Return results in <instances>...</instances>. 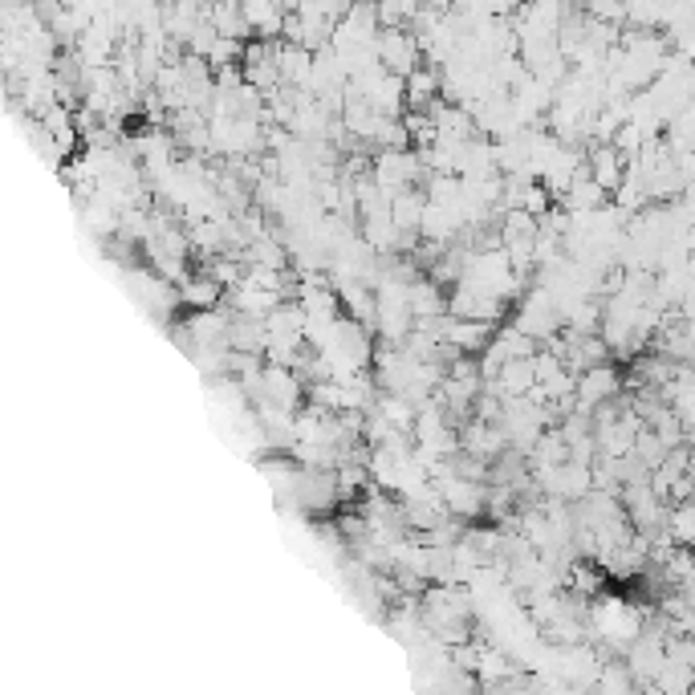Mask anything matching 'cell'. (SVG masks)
Segmentation results:
<instances>
[{
	"label": "cell",
	"mask_w": 695,
	"mask_h": 695,
	"mask_svg": "<svg viewBox=\"0 0 695 695\" xmlns=\"http://www.w3.org/2000/svg\"><path fill=\"white\" fill-rule=\"evenodd\" d=\"M378 61L391 70V78H407L419 70V41L407 29H383V37H378Z\"/></svg>",
	"instance_id": "cell-1"
},
{
	"label": "cell",
	"mask_w": 695,
	"mask_h": 695,
	"mask_svg": "<svg viewBox=\"0 0 695 695\" xmlns=\"http://www.w3.org/2000/svg\"><path fill=\"white\" fill-rule=\"evenodd\" d=\"M590 175H594V187L606 196V192H614V187H622V179H626V159H622L610 143H598V147L590 151Z\"/></svg>",
	"instance_id": "cell-2"
},
{
	"label": "cell",
	"mask_w": 695,
	"mask_h": 695,
	"mask_svg": "<svg viewBox=\"0 0 695 695\" xmlns=\"http://www.w3.org/2000/svg\"><path fill=\"white\" fill-rule=\"evenodd\" d=\"M183 297L192 305H200V309H212L216 297H220V285L208 281V277H192V281H183Z\"/></svg>",
	"instance_id": "cell-3"
}]
</instances>
